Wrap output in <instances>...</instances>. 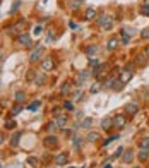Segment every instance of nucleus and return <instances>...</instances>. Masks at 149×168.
Masks as SVG:
<instances>
[{
  "label": "nucleus",
  "instance_id": "obj_19",
  "mask_svg": "<svg viewBox=\"0 0 149 168\" xmlns=\"http://www.w3.org/2000/svg\"><path fill=\"white\" fill-rule=\"evenodd\" d=\"M34 83L38 84V86H43V84L46 83V76H45V74H38V76H36V79H34Z\"/></svg>",
  "mask_w": 149,
  "mask_h": 168
},
{
  "label": "nucleus",
  "instance_id": "obj_6",
  "mask_svg": "<svg viewBox=\"0 0 149 168\" xmlns=\"http://www.w3.org/2000/svg\"><path fill=\"white\" fill-rule=\"evenodd\" d=\"M55 124H57V127H60V129H65L67 127V115H57L55 117Z\"/></svg>",
  "mask_w": 149,
  "mask_h": 168
},
{
  "label": "nucleus",
  "instance_id": "obj_47",
  "mask_svg": "<svg viewBox=\"0 0 149 168\" xmlns=\"http://www.w3.org/2000/svg\"><path fill=\"white\" fill-rule=\"evenodd\" d=\"M4 142V132H0V144Z\"/></svg>",
  "mask_w": 149,
  "mask_h": 168
},
{
  "label": "nucleus",
  "instance_id": "obj_38",
  "mask_svg": "<svg viewBox=\"0 0 149 168\" xmlns=\"http://www.w3.org/2000/svg\"><path fill=\"white\" fill-rule=\"evenodd\" d=\"M141 36H142L144 40H149V29H142V33H141Z\"/></svg>",
  "mask_w": 149,
  "mask_h": 168
},
{
  "label": "nucleus",
  "instance_id": "obj_31",
  "mask_svg": "<svg viewBox=\"0 0 149 168\" xmlns=\"http://www.w3.org/2000/svg\"><path fill=\"white\" fill-rule=\"evenodd\" d=\"M81 146H82V139L81 137H74V147L75 149H79Z\"/></svg>",
  "mask_w": 149,
  "mask_h": 168
},
{
  "label": "nucleus",
  "instance_id": "obj_15",
  "mask_svg": "<svg viewBox=\"0 0 149 168\" xmlns=\"http://www.w3.org/2000/svg\"><path fill=\"white\" fill-rule=\"evenodd\" d=\"M118 48V40L117 38H111L108 43H106V50H110V52H113V50Z\"/></svg>",
  "mask_w": 149,
  "mask_h": 168
},
{
  "label": "nucleus",
  "instance_id": "obj_1",
  "mask_svg": "<svg viewBox=\"0 0 149 168\" xmlns=\"http://www.w3.org/2000/svg\"><path fill=\"white\" fill-rule=\"evenodd\" d=\"M98 24H100V28H101V29L110 31V29L113 28V19H111V17H108V15H100Z\"/></svg>",
  "mask_w": 149,
  "mask_h": 168
},
{
  "label": "nucleus",
  "instance_id": "obj_16",
  "mask_svg": "<svg viewBox=\"0 0 149 168\" xmlns=\"http://www.w3.org/2000/svg\"><path fill=\"white\" fill-rule=\"evenodd\" d=\"M137 156H139V160L142 161V163H146V161L149 160V149H141Z\"/></svg>",
  "mask_w": 149,
  "mask_h": 168
},
{
  "label": "nucleus",
  "instance_id": "obj_37",
  "mask_svg": "<svg viewBox=\"0 0 149 168\" xmlns=\"http://www.w3.org/2000/svg\"><path fill=\"white\" fill-rule=\"evenodd\" d=\"M63 108H65V110H74V105H72L70 101H65V103H63Z\"/></svg>",
  "mask_w": 149,
  "mask_h": 168
},
{
  "label": "nucleus",
  "instance_id": "obj_44",
  "mask_svg": "<svg viewBox=\"0 0 149 168\" xmlns=\"http://www.w3.org/2000/svg\"><path fill=\"white\" fill-rule=\"evenodd\" d=\"M69 26H70L72 29H77V24H75V22H69Z\"/></svg>",
  "mask_w": 149,
  "mask_h": 168
},
{
  "label": "nucleus",
  "instance_id": "obj_12",
  "mask_svg": "<svg viewBox=\"0 0 149 168\" xmlns=\"http://www.w3.org/2000/svg\"><path fill=\"white\" fill-rule=\"evenodd\" d=\"M132 160H134V151H132V149L123 151V154H122V161L123 163H130Z\"/></svg>",
  "mask_w": 149,
  "mask_h": 168
},
{
  "label": "nucleus",
  "instance_id": "obj_51",
  "mask_svg": "<svg viewBox=\"0 0 149 168\" xmlns=\"http://www.w3.org/2000/svg\"><path fill=\"white\" fill-rule=\"evenodd\" d=\"M0 53H2V48H0ZM0 57H2V55H0Z\"/></svg>",
  "mask_w": 149,
  "mask_h": 168
},
{
  "label": "nucleus",
  "instance_id": "obj_7",
  "mask_svg": "<svg viewBox=\"0 0 149 168\" xmlns=\"http://www.w3.org/2000/svg\"><path fill=\"white\" fill-rule=\"evenodd\" d=\"M123 110L127 112V115H130V117H134V115H136V113L139 112V106H137L136 103H127Z\"/></svg>",
  "mask_w": 149,
  "mask_h": 168
},
{
  "label": "nucleus",
  "instance_id": "obj_39",
  "mask_svg": "<svg viewBox=\"0 0 149 168\" xmlns=\"http://www.w3.org/2000/svg\"><path fill=\"white\" fill-rule=\"evenodd\" d=\"M120 154H123V147H118V149H117V153L113 154V158H118Z\"/></svg>",
  "mask_w": 149,
  "mask_h": 168
},
{
  "label": "nucleus",
  "instance_id": "obj_33",
  "mask_svg": "<svg viewBox=\"0 0 149 168\" xmlns=\"http://www.w3.org/2000/svg\"><path fill=\"white\" fill-rule=\"evenodd\" d=\"M141 14H142V15H149V5L144 4L142 7H141Z\"/></svg>",
  "mask_w": 149,
  "mask_h": 168
},
{
  "label": "nucleus",
  "instance_id": "obj_2",
  "mask_svg": "<svg viewBox=\"0 0 149 168\" xmlns=\"http://www.w3.org/2000/svg\"><path fill=\"white\" fill-rule=\"evenodd\" d=\"M53 67H55V63H53V58L52 57H46V58L41 60V70L50 72V70H53Z\"/></svg>",
  "mask_w": 149,
  "mask_h": 168
},
{
  "label": "nucleus",
  "instance_id": "obj_49",
  "mask_svg": "<svg viewBox=\"0 0 149 168\" xmlns=\"http://www.w3.org/2000/svg\"><path fill=\"white\" fill-rule=\"evenodd\" d=\"M144 4H146V5H149V0H144Z\"/></svg>",
  "mask_w": 149,
  "mask_h": 168
},
{
  "label": "nucleus",
  "instance_id": "obj_30",
  "mask_svg": "<svg viewBox=\"0 0 149 168\" xmlns=\"http://www.w3.org/2000/svg\"><path fill=\"white\" fill-rule=\"evenodd\" d=\"M5 129H9V130L15 129V122H14V120H7L5 122Z\"/></svg>",
  "mask_w": 149,
  "mask_h": 168
},
{
  "label": "nucleus",
  "instance_id": "obj_10",
  "mask_svg": "<svg viewBox=\"0 0 149 168\" xmlns=\"http://www.w3.org/2000/svg\"><path fill=\"white\" fill-rule=\"evenodd\" d=\"M67 160H69L67 153H58L55 156V163H57V165H63V163H67Z\"/></svg>",
  "mask_w": 149,
  "mask_h": 168
},
{
  "label": "nucleus",
  "instance_id": "obj_41",
  "mask_svg": "<svg viewBox=\"0 0 149 168\" xmlns=\"http://www.w3.org/2000/svg\"><path fill=\"white\" fill-rule=\"evenodd\" d=\"M100 91V86H93V88H91V93H98Z\"/></svg>",
  "mask_w": 149,
  "mask_h": 168
},
{
  "label": "nucleus",
  "instance_id": "obj_24",
  "mask_svg": "<svg viewBox=\"0 0 149 168\" xmlns=\"http://www.w3.org/2000/svg\"><path fill=\"white\" fill-rule=\"evenodd\" d=\"M70 89H72V88H70V84H69V83H65V84H62V86H60V93H62V94H69Z\"/></svg>",
  "mask_w": 149,
  "mask_h": 168
},
{
  "label": "nucleus",
  "instance_id": "obj_48",
  "mask_svg": "<svg viewBox=\"0 0 149 168\" xmlns=\"http://www.w3.org/2000/svg\"><path fill=\"white\" fill-rule=\"evenodd\" d=\"M146 55H148V58H149V46L146 48Z\"/></svg>",
  "mask_w": 149,
  "mask_h": 168
},
{
  "label": "nucleus",
  "instance_id": "obj_29",
  "mask_svg": "<svg viewBox=\"0 0 149 168\" xmlns=\"http://www.w3.org/2000/svg\"><path fill=\"white\" fill-rule=\"evenodd\" d=\"M40 101H34V103H31V105L27 106V110H29V112H34V110H36V108H40Z\"/></svg>",
  "mask_w": 149,
  "mask_h": 168
},
{
  "label": "nucleus",
  "instance_id": "obj_21",
  "mask_svg": "<svg viewBox=\"0 0 149 168\" xmlns=\"http://www.w3.org/2000/svg\"><path fill=\"white\" fill-rule=\"evenodd\" d=\"M136 60H137V63H139V65H144V63L148 62V55H146V53H141V55L136 57Z\"/></svg>",
  "mask_w": 149,
  "mask_h": 168
},
{
  "label": "nucleus",
  "instance_id": "obj_26",
  "mask_svg": "<svg viewBox=\"0 0 149 168\" xmlns=\"http://www.w3.org/2000/svg\"><path fill=\"white\" fill-rule=\"evenodd\" d=\"M91 125H93V119H84L81 122V127H82V129H89Z\"/></svg>",
  "mask_w": 149,
  "mask_h": 168
},
{
  "label": "nucleus",
  "instance_id": "obj_14",
  "mask_svg": "<svg viewBox=\"0 0 149 168\" xmlns=\"http://www.w3.org/2000/svg\"><path fill=\"white\" fill-rule=\"evenodd\" d=\"M111 127H113V119L106 117V119L101 120V129L103 130H108V129H111Z\"/></svg>",
  "mask_w": 149,
  "mask_h": 168
},
{
  "label": "nucleus",
  "instance_id": "obj_28",
  "mask_svg": "<svg viewBox=\"0 0 149 168\" xmlns=\"http://www.w3.org/2000/svg\"><path fill=\"white\" fill-rule=\"evenodd\" d=\"M21 110H22V106H21L19 103H17V105H15V106L12 108V112H10V113H12L14 117H15V115H19V113H21Z\"/></svg>",
  "mask_w": 149,
  "mask_h": 168
},
{
  "label": "nucleus",
  "instance_id": "obj_9",
  "mask_svg": "<svg viewBox=\"0 0 149 168\" xmlns=\"http://www.w3.org/2000/svg\"><path fill=\"white\" fill-rule=\"evenodd\" d=\"M132 74H134V72H130V70H125L123 69L122 70V74H120V79H118V81H120V83H129L130 79H132Z\"/></svg>",
  "mask_w": 149,
  "mask_h": 168
},
{
  "label": "nucleus",
  "instance_id": "obj_13",
  "mask_svg": "<svg viewBox=\"0 0 149 168\" xmlns=\"http://www.w3.org/2000/svg\"><path fill=\"white\" fill-rule=\"evenodd\" d=\"M21 136H22V132H19V130H17V132H14V136L10 137V146H12V147H17V146H19Z\"/></svg>",
  "mask_w": 149,
  "mask_h": 168
},
{
  "label": "nucleus",
  "instance_id": "obj_50",
  "mask_svg": "<svg viewBox=\"0 0 149 168\" xmlns=\"http://www.w3.org/2000/svg\"><path fill=\"white\" fill-rule=\"evenodd\" d=\"M105 168H111V165H106V167H105Z\"/></svg>",
  "mask_w": 149,
  "mask_h": 168
},
{
  "label": "nucleus",
  "instance_id": "obj_3",
  "mask_svg": "<svg viewBox=\"0 0 149 168\" xmlns=\"http://www.w3.org/2000/svg\"><path fill=\"white\" fill-rule=\"evenodd\" d=\"M17 43L22 45V46H31V36L26 35V33H21V35L17 36Z\"/></svg>",
  "mask_w": 149,
  "mask_h": 168
},
{
  "label": "nucleus",
  "instance_id": "obj_22",
  "mask_svg": "<svg viewBox=\"0 0 149 168\" xmlns=\"http://www.w3.org/2000/svg\"><path fill=\"white\" fill-rule=\"evenodd\" d=\"M115 139H118V134H113V136H108L106 139L103 141V146H108V144H111Z\"/></svg>",
  "mask_w": 149,
  "mask_h": 168
},
{
  "label": "nucleus",
  "instance_id": "obj_35",
  "mask_svg": "<svg viewBox=\"0 0 149 168\" xmlns=\"http://www.w3.org/2000/svg\"><path fill=\"white\" fill-rule=\"evenodd\" d=\"M33 33L34 35H41V33H43V26H34Z\"/></svg>",
  "mask_w": 149,
  "mask_h": 168
},
{
  "label": "nucleus",
  "instance_id": "obj_27",
  "mask_svg": "<svg viewBox=\"0 0 149 168\" xmlns=\"http://www.w3.org/2000/svg\"><path fill=\"white\" fill-rule=\"evenodd\" d=\"M115 83H117V79H115V77H110L108 81H106V84H105V86H106V88H110V89H113Z\"/></svg>",
  "mask_w": 149,
  "mask_h": 168
},
{
  "label": "nucleus",
  "instance_id": "obj_45",
  "mask_svg": "<svg viewBox=\"0 0 149 168\" xmlns=\"http://www.w3.org/2000/svg\"><path fill=\"white\" fill-rule=\"evenodd\" d=\"M79 4H82V2H75V4H72V9H77L79 7Z\"/></svg>",
  "mask_w": 149,
  "mask_h": 168
},
{
  "label": "nucleus",
  "instance_id": "obj_46",
  "mask_svg": "<svg viewBox=\"0 0 149 168\" xmlns=\"http://www.w3.org/2000/svg\"><path fill=\"white\" fill-rule=\"evenodd\" d=\"M33 77H34V72H33V70H31V72L27 74V79H33Z\"/></svg>",
  "mask_w": 149,
  "mask_h": 168
},
{
  "label": "nucleus",
  "instance_id": "obj_34",
  "mask_svg": "<svg viewBox=\"0 0 149 168\" xmlns=\"http://www.w3.org/2000/svg\"><path fill=\"white\" fill-rule=\"evenodd\" d=\"M96 52H98V46H96V45H91V46L88 48V53H89V55H93V53H96Z\"/></svg>",
  "mask_w": 149,
  "mask_h": 168
},
{
  "label": "nucleus",
  "instance_id": "obj_36",
  "mask_svg": "<svg viewBox=\"0 0 149 168\" xmlns=\"http://www.w3.org/2000/svg\"><path fill=\"white\" fill-rule=\"evenodd\" d=\"M27 163H29V165H38V160H36V158H34V156H29V158H27Z\"/></svg>",
  "mask_w": 149,
  "mask_h": 168
},
{
  "label": "nucleus",
  "instance_id": "obj_40",
  "mask_svg": "<svg viewBox=\"0 0 149 168\" xmlns=\"http://www.w3.org/2000/svg\"><path fill=\"white\" fill-rule=\"evenodd\" d=\"M88 77H89V72H82L81 76H79V79H81V83H82V81H84V79H88Z\"/></svg>",
  "mask_w": 149,
  "mask_h": 168
},
{
  "label": "nucleus",
  "instance_id": "obj_11",
  "mask_svg": "<svg viewBox=\"0 0 149 168\" xmlns=\"http://www.w3.org/2000/svg\"><path fill=\"white\" fill-rule=\"evenodd\" d=\"M57 142H58V141H57V137H55V136H48V137H45V141H43V144H45L46 147L57 146Z\"/></svg>",
  "mask_w": 149,
  "mask_h": 168
},
{
  "label": "nucleus",
  "instance_id": "obj_23",
  "mask_svg": "<svg viewBox=\"0 0 149 168\" xmlns=\"http://www.w3.org/2000/svg\"><path fill=\"white\" fill-rule=\"evenodd\" d=\"M98 139H100V132H89L88 134V141L89 142H96Z\"/></svg>",
  "mask_w": 149,
  "mask_h": 168
},
{
  "label": "nucleus",
  "instance_id": "obj_25",
  "mask_svg": "<svg viewBox=\"0 0 149 168\" xmlns=\"http://www.w3.org/2000/svg\"><path fill=\"white\" fill-rule=\"evenodd\" d=\"M96 15V9L94 7H89L88 10H86V19H93Z\"/></svg>",
  "mask_w": 149,
  "mask_h": 168
},
{
  "label": "nucleus",
  "instance_id": "obj_4",
  "mask_svg": "<svg viewBox=\"0 0 149 168\" xmlns=\"http://www.w3.org/2000/svg\"><path fill=\"white\" fill-rule=\"evenodd\" d=\"M41 55H43V48H41V46H36V48L31 52V55H29V60H31V62H38V60L41 58Z\"/></svg>",
  "mask_w": 149,
  "mask_h": 168
},
{
  "label": "nucleus",
  "instance_id": "obj_42",
  "mask_svg": "<svg viewBox=\"0 0 149 168\" xmlns=\"http://www.w3.org/2000/svg\"><path fill=\"white\" fill-rule=\"evenodd\" d=\"M82 93H74V99H81Z\"/></svg>",
  "mask_w": 149,
  "mask_h": 168
},
{
  "label": "nucleus",
  "instance_id": "obj_18",
  "mask_svg": "<svg viewBox=\"0 0 149 168\" xmlns=\"http://www.w3.org/2000/svg\"><path fill=\"white\" fill-rule=\"evenodd\" d=\"M24 99H26V93H24V91H17V93H15V103H19V105H21Z\"/></svg>",
  "mask_w": 149,
  "mask_h": 168
},
{
  "label": "nucleus",
  "instance_id": "obj_8",
  "mask_svg": "<svg viewBox=\"0 0 149 168\" xmlns=\"http://www.w3.org/2000/svg\"><path fill=\"white\" fill-rule=\"evenodd\" d=\"M24 24H26V21H19L17 24H14L12 28L9 29V35H17V33L21 31V29L24 28Z\"/></svg>",
  "mask_w": 149,
  "mask_h": 168
},
{
  "label": "nucleus",
  "instance_id": "obj_32",
  "mask_svg": "<svg viewBox=\"0 0 149 168\" xmlns=\"http://www.w3.org/2000/svg\"><path fill=\"white\" fill-rule=\"evenodd\" d=\"M123 86H125L123 83H120V81H117V83H115V86H113V89H115V91H120V89H123Z\"/></svg>",
  "mask_w": 149,
  "mask_h": 168
},
{
  "label": "nucleus",
  "instance_id": "obj_5",
  "mask_svg": "<svg viewBox=\"0 0 149 168\" xmlns=\"http://www.w3.org/2000/svg\"><path fill=\"white\" fill-rule=\"evenodd\" d=\"M125 124H127V119L123 115H117L115 119H113V127H117V129H123Z\"/></svg>",
  "mask_w": 149,
  "mask_h": 168
},
{
  "label": "nucleus",
  "instance_id": "obj_17",
  "mask_svg": "<svg viewBox=\"0 0 149 168\" xmlns=\"http://www.w3.org/2000/svg\"><path fill=\"white\" fill-rule=\"evenodd\" d=\"M120 40H122L123 45H127V43L130 41V35L125 31V29H122V33H120Z\"/></svg>",
  "mask_w": 149,
  "mask_h": 168
},
{
  "label": "nucleus",
  "instance_id": "obj_20",
  "mask_svg": "<svg viewBox=\"0 0 149 168\" xmlns=\"http://www.w3.org/2000/svg\"><path fill=\"white\" fill-rule=\"evenodd\" d=\"M139 147L141 149H149V137H142L139 141Z\"/></svg>",
  "mask_w": 149,
  "mask_h": 168
},
{
  "label": "nucleus",
  "instance_id": "obj_43",
  "mask_svg": "<svg viewBox=\"0 0 149 168\" xmlns=\"http://www.w3.org/2000/svg\"><path fill=\"white\" fill-rule=\"evenodd\" d=\"M53 38H55V35H53V33H48V41H52Z\"/></svg>",
  "mask_w": 149,
  "mask_h": 168
},
{
  "label": "nucleus",
  "instance_id": "obj_52",
  "mask_svg": "<svg viewBox=\"0 0 149 168\" xmlns=\"http://www.w3.org/2000/svg\"><path fill=\"white\" fill-rule=\"evenodd\" d=\"M137 168H139V167H137Z\"/></svg>",
  "mask_w": 149,
  "mask_h": 168
}]
</instances>
